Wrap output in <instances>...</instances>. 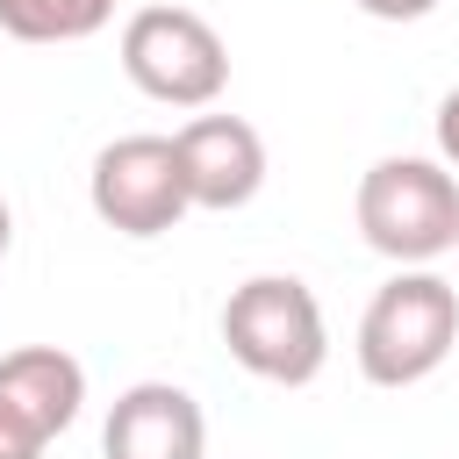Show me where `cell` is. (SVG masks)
<instances>
[{
    "label": "cell",
    "instance_id": "obj_1",
    "mask_svg": "<svg viewBox=\"0 0 459 459\" xmlns=\"http://www.w3.org/2000/svg\"><path fill=\"white\" fill-rule=\"evenodd\" d=\"M459 344V287L430 265H402L359 316V373L373 387L430 380Z\"/></svg>",
    "mask_w": 459,
    "mask_h": 459
},
{
    "label": "cell",
    "instance_id": "obj_2",
    "mask_svg": "<svg viewBox=\"0 0 459 459\" xmlns=\"http://www.w3.org/2000/svg\"><path fill=\"white\" fill-rule=\"evenodd\" d=\"M222 344H230V359L244 373H258L273 387H308L323 373V359H330L323 301L294 273H258V280L230 287V301H222Z\"/></svg>",
    "mask_w": 459,
    "mask_h": 459
},
{
    "label": "cell",
    "instance_id": "obj_3",
    "mask_svg": "<svg viewBox=\"0 0 459 459\" xmlns=\"http://www.w3.org/2000/svg\"><path fill=\"white\" fill-rule=\"evenodd\" d=\"M359 237L394 265H430L459 244V179L437 158H380L359 179Z\"/></svg>",
    "mask_w": 459,
    "mask_h": 459
},
{
    "label": "cell",
    "instance_id": "obj_4",
    "mask_svg": "<svg viewBox=\"0 0 459 459\" xmlns=\"http://www.w3.org/2000/svg\"><path fill=\"white\" fill-rule=\"evenodd\" d=\"M122 72L165 108H208L230 86V43L194 7H136L122 22Z\"/></svg>",
    "mask_w": 459,
    "mask_h": 459
},
{
    "label": "cell",
    "instance_id": "obj_5",
    "mask_svg": "<svg viewBox=\"0 0 459 459\" xmlns=\"http://www.w3.org/2000/svg\"><path fill=\"white\" fill-rule=\"evenodd\" d=\"M86 201L115 237H165L186 215V179L172 136H115L86 172Z\"/></svg>",
    "mask_w": 459,
    "mask_h": 459
},
{
    "label": "cell",
    "instance_id": "obj_6",
    "mask_svg": "<svg viewBox=\"0 0 459 459\" xmlns=\"http://www.w3.org/2000/svg\"><path fill=\"white\" fill-rule=\"evenodd\" d=\"M179 179H186V208H244L258 186H265V136L244 122V115H194L179 136Z\"/></svg>",
    "mask_w": 459,
    "mask_h": 459
},
{
    "label": "cell",
    "instance_id": "obj_7",
    "mask_svg": "<svg viewBox=\"0 0 459 459\" xmlns=\"http://www.w3.org/2000/svg\"><path fill=\"white\" fill-rule=\"evenodd\" d=\"M208 452V416L186 387L172 380H136L115 394L100 459H201Z\"/></svg>",
    "mask_w": 459,
    "mask_h": 459
},
{
    "label": "cell",
    "instance_id": "obj_8",
    "mask_svg": "<svg viewBox=\"0 0 459 459\" xmlns=\"http://www.w3.org/2000/svg\"><path fill=\"white\" fill-rule=\"evenodd\" d=\"M0 402H14L43 437H65L86 409V366L57 344H22L0 359Z\"/></svg>",
    "mask_w": 459,
    "mask_h": 459
},
{
    "label": "cell",
    "instance_id": "obj_9",
    "mask_svg": "<svg viewBox=\"0 0 459 459\" xmlns=\"http://www.w3.org/2000/svg\"><path fill=\"white\" fill-rule=\"evenodd\" d=\"M115 22V0H0V29L14 43H86Z\"/></svg>",
    "mask_w": 459,
    "mask_h": 459
},
{
    "label": "cell",
    "instance_id": "obj_10",
    "mask_svg": "<svg viewBox=\"0 0 459 459\" xmlns=\"http://www.w3.org/2000/svg\"><path fill=\"white\" fill-rule=\"evenodd\" d=\"M50 452V437L14 409V402H0V459H43Z\"/></svg>",
    "mask_w": 459,
    "mask_h": 459
},
{
    "label": "cell",
    "instance_id": "obj_11",
    "mask_svg": "<svg viewBox=\"0 0 459 459\" xmlns=\"http://www.w3.org/2000/svg\"><path fill=\"white\" fill-rule=\"evenodd\" d=\"M437 165L459 172V86L437 100Z\"/></svg>",
    "mask_w": 459,
    "mask_h": 459
},
{
    "label": "cell",
    "instance_id": "obj_12",
    "mask_svg": "<svg viewBox=\"0 0 459 459\" xmlns=\"http://www.w3.org/2000/svg\"><path fill=\"white\" fill-rule=\"evenodd\" d=\"M359 7H366L373 22H423L437 0H359Z\"/></svg>",
    "mask_w": 459,
    "mask_h": 459
},
{
    "label": "cell",
    "instance_id": "obj_13",
    "mask_svg": "<svg viewBox=\"0 0 459 459\" xmlns=\"http://www.w3.org/2000/svg\"><path fill=\"white\" fill-rule=\"evenodd\" d=\"M7 237H14V215H7V201H0V258H7Z\"/></svg>",
    "mask_w": 459,
    "mask_h": 459
},
{
    "label": "cell",
    "instance_id": "obj_14",
    "mask_svg": "<svg viewBox=\"0 0 459 459\" xmlns=\"http://www.w3.org/2000/svg\"><path fill=\"white\" fill-rule=\"evenodd\" d=\"M452 251H459V244H452Z\"/></svg>",
    "mask_w": 459,
    "mask_h": 459
}]
</instances>
